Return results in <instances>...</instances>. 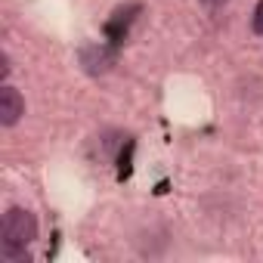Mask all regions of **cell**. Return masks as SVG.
Returning a JSON list of instances; mask_svg holds the SVG:
<instances>
[{"label": "cell", "instance_id": "cell-1", "mask_svg": "<svg viewBox=\"0 0 263 263\" xmlns=\"http://www.w3.org/2000/svg\"><path fill=\"white\" fill-rule=\"evenodd\" d=\"M37 238V217L28 208H10L0 223V257L10 263H28V245Z\"/></svg>", "mask_w": 263, "mask_h": 263}, {"label": "cell", "instance_id": "cell-2", "mask_svg": "<svg viewBox=\"0 0 263 263\" xmlns=\"http://www.w3.org/2000/svg\"><path fill=\"white\" fill-rule=\"evenodd\" d=\"M78 59L87 74H108L118 62V47L115 44H87V47H81Z\"/></svg>", "mask_w": 263, "mask_h": 263}, {"label": "cell", "instance_id": "cell-3", "mask_svg": "<svg viewBox=\"0 0 263 263\" xmlns=\"http://www.w3.org/2000/svg\"><path fill=\"white\" fill-rule=\"evenodd\" d=\"M140 13H143V4H137V0H130V4L118 7V10L111 13V19L105 22V37H108L115 47H121V44L127 41V34H130V25L137 22Z\"/></svg>", "mask_w": 263, "mask_h": 263}, {"label": "cell", "instance_id": "cell-4", "mask_svg": "<svg viewBox=\"0 0 263 263\" xmlns=\"http://www.w3.org/2000/svg\"><path fill=\"white\" fill-rule=\"evenodd\" d=\"M25 115V99L16 87L4 84V90H0V124L4 127H16Z\"/></svg>", "mask_w": 263, "mask_h": 263}, {"label": "cell", "instance_id": "cell-5", "mask_svg": "<svg viewBox=\"0 0 263 263\" xmlns=\"http://www.w3.org/2000/svg\"><path fill=\"white\" fill-rule=\"evenodd\" d=\"M251 31H254V34H263V0H257V7H254V19H251Z\"/></svg>", "mask_w": 263, "mask_h": 263}, {"label": "cell", "instance_id": "cell-6", "mask_svg": "<svg viewBox=\"0 0 263 263\" xmlns=\"http://www.w3.org/2000/svg\"><path fill=\"white\" fill-rule=\"evenodd\" d=\"M204 7H223V4H229V0H201Z\"/></svg>", "mask_w": 263, "mask_h": 263}]
</instances>
